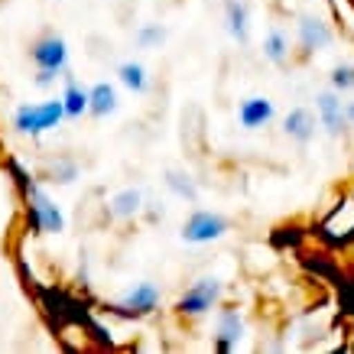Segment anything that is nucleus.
<instances>
[{
  "mask_svg": "<svg viewBox=\"0 0 354 354\" xmlns=\"http://www.w3.org/2000/svg\"><path fill=\"white\" fill-rule=\"evenodd\" d=\"M65 118V108L62 101H46V104H26V108L17 111V118H13V124H17V130L20 133H30V137H39V133H46V130L59 127V120Z\"/></svg>",
  "mask_w": 354,
  "mask_h": 354,
  "instance_id": "f257e3e1",
  "label": "nucleus"
},
{
  "mask_svg": "<svg viewBox=\"0 0 354 354\" xmlns=\"http://www.w3.org/2000/svg\"><path fill=\"white\" fill-rule=\"evenodd\" d=\"M20 179H23V189H26V198H30V205H32V221H36V227L46 231V234L65 231V218H62V212L55 208L53 198H49L36 183H30L26 176H20Z\"/></svg>",
  "mask_w": 354,
  "mask_h": 354,
  "instance_id": "f03ea898",
  "label": "nucleus"
},
{
  "mask_svg": "<svg viewBox=\"0 0 354 354\" xmlns=\"http://www.w3.org/2000/svg\"><path fill=\"white\" fill-rule=\"evenodd\" d=\"M218 296H221V283H218V279H198L192 290L183 292L179 312H183V315H202V312H208L215 306Z\"/></svg>",
  "mask_w": 354,
  "mask_h": 354,
  "instance_id": "7ed1b4c3",
  "label": "nucleus"
},
{
  "mask_svg": "<svg viewBox=\"0 0 354 354\" xmlns=\"http://www.w3.org/2000/svg\"><path fill=\"white\" fill-rule=\"evenodd\" d=\"M227 231V221L221 215H212V212H195L183 227V237L189 244H205V241H215Z\"/></svg>",
  "mask_w": 354,
  "mask_h": 354,
  "instance_id": "20e7f679",
  "label": "nucleus"
},
{
  "mask_svg": "<svg viewBox=\"0 0 354 354\" xmlns=\"http://www.w3.org/2000/svg\"><path fill=\"white\" fill-rule=\"evenodd\" d=\"M32 62L39 65V72H53L55 78L65 72V62H68V49H65V39L59 36H49L32 49Z\"/></svg>",
  "mask_w": 354,
  "mask_h": 354,
  "instance_id": "39448f33",
  "label": "nucleus"
},
{
  "mask_svg": "<svg viewBox=\"0 0 354 354\" xmlns=\"http://www.w3.org/2000/svg\"><path fill=\"white\" fill-rule=\"evenodd\" d=\"M156 302H160V290H156L153 283H140V286H133V290L120 299L118 309L130 312V315H147V312L156 309Z\"/></svg>",
  "mask_w": 354,
  "mask_h": 354,
  "instance_id": "423d86ee",
  "label": "nucleus"
},
{
  "mask_svg": "<svg viewBox=\"0 0 354 354\" xmlns=\"http://www.w3.org/2000/svg\"><path fill=\"white\" fill-rule=\"evenodd\" d=\"M241 335H244L241 315H237L234 309H225L218 315V348H221V351H234L237 342H241Z\"/></svg>",
  "mask_w": 354,
  "mask_h": 354,
  "instance_id": "0eeeda50",
  "label": "nucleus"
},
{
  "mask_svg": "<svg viewBox=\"0 0 354 354\" xmlns=\"http://www.w3.org/2000/svg\"><path fill=\"white\" fill-rule=\"evenodd\" d=\"M237 118H241V124L250 130L263 127V124H270V118H273V104H270L267 97H247L244 104L237 108Z\"/></svg>",
  "mask_w": 354,
  "mask_h": 354,
  "instance_id": "6e6552de",
  "label": "nucleus"
},
{
  "mask_svg": "<svg viewBox=\"0 0 354 354\" xmlns=\"http://www.w3.org/2000/svg\"><path fill=\"white\" fill-rule=\"evenodd\" d=\"M283 130H286L292 140L306 143V140H312V133H315V118H312L306 108H296V111H290V114H286Z\"/></svg>",
  "mask_w": 354,
  "mask_h": 354,
  "instance_id": "1a4fd4ad",
  "label": "nucleus"
},
{
  "mask_svg": "<svg viewBox=\"0 0 354 354\" xmlns=\"http://www.w3.org/2000/svg\"><path fill=\"white\" fill-rule=\"evenodd\" d=\"M299 39H302V46H306V49H322V46H328L332 32H328V26H325L322 20L306 17V20L299 23Z\"/></svg>",
  "mask_w": 354,
  "mask_h": 354,
  "instance_id": "9d476101",
  "label": "nucleus"
},
{
  "mask_svg": "<svg viewBox=\"0 0 354 354\" xmlns=\"http://www.w3.org/2000/svg\"><path fill=\"white\" fill-rule=\"evenodd\" d=\"M319 114H322V124L332 133H338V130L344 127V108H342V101L332 95V91H325V95H319Z\"/></svg>",
  "mask_w": 354,
  "mask_h": 354,
  "instance_id": "9b49d317",
  "label": "nucleus"
},
{
  "mask_svg": "<svg viewBox=\"0 0 354 354\" xmlns=\"http://www.w3.org/2000/svg\"><path fill=\"white\" fill-rule=\"evenodd\" d=\"M114 108H118V95H114L111 85H95L88 91V111H91V114L104 118V114H111Z\"/></svg>",
  "mask_w": 354,
  "mask_h": 354,
  "instance_id": "f8f14e48",
  "label": "nucleus"
},
{
  "mask_svg": "<svg viewBox=\"0 0 354 354\" xmlns=\"http://www.w3.org/2000/svg\"><path fill=\"white\" fill-rule=\"evenodd\" d=\"M225 17H227V32L244 43L247 39V7L241 0H227L225 3Z\"/></svg>",
  "mask_w": 354,
  "mask_h": 354,
  "instance_id": "ddd939ff",
  "label": "nucleus"
},
{
  "mask_svg": "<svg viewBox=\"0 0 354 354\" xmlns=\"http://www.w3.org/2000/svg\"><path fill=\"white\" fill-rule=\"evenodd\" d=\"M140 205H143V195L137 192V189H124L120 195H114L111 198V215L114 218H130L140 212Z\"/></svg>",
  "mask_w": 354,
  "mask_h": 354,
  "instance_id": "4468645a",
  "label": "nucleus"
},
{
  "mask_svg": "<svg viewBox=\"0 0 354 354\" xmlns=\"http://www.w3.org/2000/svg\"><path fill=\"white\" fill-rule=\"evenodd\" d=\"M62 108H65V118H82V114L88 111V91H82L78 85L68 82L65 97H62Z\"/></svg>",
  "mask_w": 354,
  "mask_h": 354,
  "instance_id": "2eb2a0df",
  "label": "nucleus"
},
{
  "mask_svg": "<svg viewBox=\"0 0 354 354\" xmlns=\"http://www.w3.org/2000/svg\"><path fill=\"white\" fill-rule=\"evenodd\" d=\"M120 82L140 95V91H147V68L140 62H124L120 65Z\"/></svg>",
  "mask_w": 354,
  "mask_h": 354,
  "instance_id": "dca6fc26",
  "label": "nucleus"
},
{
  "mask_svg": "<svg viewBox=\"0 0 354 354\" xmlns=\"http://www.w3.org/2000/svg\"><path fill=\"white\" fill-rule=\"evenodd\" d=\"M166 185H169L179 198H189V202L198 198V189H195V183L185 176V172H166Z\"/></svg>",
  "mask_w": 354,
  "mask_h": 354,
  "instance_id": "f3484780",
  "label": "nucleus"
},
{
  "mask_svg": "<svg viewBox=\"0 0 354 354\" xmlns=\"http://www.w3.org/2000/svg\"><path fill=\"white\" fill-rule=\"evenodd\" d=\"M286 49H290V43H286V36L279 30L270 32L267 43H263V53H267L270 62H283V59H286Z\"/></svg>",
  "mask_w": 354,
  "mask_h": 354,
  "instance_id": "a211bd4d",
  "label": "nucleus"
},
{
  "mask_svg": "<svg viewBox=\"0 0 354 354\" xmlns=\"http://www.w3.org/2000/svg\"><path fill=\"white\" fill-rule=\"evenodd\" d=\"M162 39H166V30H162L160 23H156V26H143V30L137 32V43L143 46V49H153V46H160Z\"/></svg>",
  "mask_w": 354,
  "mask_h": 354,
  "instance_id": "6ab92c4d",
  "label": "nucleus"
},
{
  "mask_svg": "<svg viewBox=\"0 0 354 354\" xmlns=\"http://www.w3.org/2000/svg\"><path fill=\"white\" fill-rule=\"evenodd\" d=\"M49 176H53V183H75L78 166L75 162H55L53 169H49Z\"/></svg>",
  "mask_w": 354,
  "mask_h": 354,
  "instance_id": "aec40b11",
  "label": "nucleus"
},
{
  "mask_svg": "<svg viewBox=\"0 0 354 354\" xmlns=\"http://www.w3.org/2000/svg\"><path fill=\"white\" fill-rule=\"evenodd\" d=\"M332 85L338 88V91H348V88H354V68H351V65H342V68H335Z\"/></svg>",
  "mask_w": 354,
  "mask_h": 354,
  "instance_id": "412c9836",
  "label": "nucleus"
},
{
  "mask_svg": "<svg viewBox=\"0 0 354 354\" xmlns=\"http://www.w3.org/2000/svg\"><path fill=\"white\" fill-rule=\"evenodd\" d=\"M344 120H354V104L351 108H344Z\"/></svg>",
  "mask_w": 354,
  "mask_h": 354,
  "instance_id": "4be33fe9",
  "label": "nucleus"
}]
</instances>
